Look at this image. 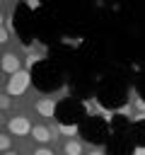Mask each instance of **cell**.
<instances>
[{"label": "cell", "instance_id": "1", "mask_svg": "<svg viewBox=\"0 0 145 155\" xmlns=\"http://www.w3.org/2000/svg\"><path fill=\"white\" fill-rule=\"evenodd\" d=\"M27 87H29V73H27V70H19V73L10 75V80H7V94H10V97L24 94Z\"/></svg>", "mask_w": 145, "mask_h": 155}, {"label": "cell", "instance_id": "2", "mask_svg": "<svg viewBox=\"0 0 145 155\" xmlns=\"http://www.w3.org/2000/svg\"><path fill=\"white\" fill-rule=\"evenodd\" d=\"M31 121L27 119V116H22V114H17V116H12L10 121H7V131L12 133V136H29L31 133Z\"/></svg>", "mask_w": 145, "mask_h": 155}, {"label": "cell", "instance_id": "3", "mask_svg": "<svg viewBox=\"0 0 145 155\" xmlns=\"http://www.w3.org/2000/svg\"><path fill=\"white\" fill-rule=\"evenodd\" d=\"M2 70H5L7 75L19 73V70H22V61H19V56H17V53H2Z\"/></svg>", "mask_w": 145, "mask_h": 155}, {"label": "cell", "instance_id": "4", "mask_svg": "<svg viewBox=\"0 0 145 155\" xmlns=\"http://www.w3.org/2000/svg\"><path fill=\"white\" fill-rule=\"evenodd\" d=\"M36 111H39L41 116L51 119V116L56 114V102H53V99H48V97H46V99H39V102H36Z\"/></svg>", "mask_w": 145, "mask_h": 155}, {"label": "cell", "instance_id": "5", "mask_svg": "<svg viewBox=\"0 0 145 155\" xmlns=\"http://www.w3.org/2000/svg\"><path fill=\"white\" fill-rule=\"evenodd\" d=\"M31 136H34V140L36 143H48L53 136H51V131L46 128V126H41V124H36L34 128H31Z\"/></svg>", "mask_w": 145, "mask_h": 155}, {"label": "cell", "instance_id": "6", "mask_svg": "<svg viewBox=\"0 0 145 155\" xmlns=\"http://www.w3.org/2000/svg\"><path fill=\"white\" fill-rule=\"evenodd\" d=\"M63 150H65V155H82V143L80 140H68L63 145Z\"/></svg>", "mask_w": 145, "mask_h": 155}, {"label": "cell", "instance_id": "7", "mask_svg": "<svg viewBox=\"0 0 145 155\" xmlns=\"http://www.w3.org/2000/svg\"><path fill=\"white\" fill-rule=\"evenodd\" d=\"M0 148H2V153H10V148H12V138H10L7 133L0 138Z\"/></svg>", "mask_w": 145, "mask_h": 155}, {"label": "cell", "instance_id": "8", "mask_svg": "<svg viewBox=\"0 0 145 155\" xmlns=\"http://www.w3.org/2000/svg\"><path fill=\"white\" fill-rule=\"evenodd\" d=\"M34 155H53V150H48V148H39V150H34Z\"/></svg>", "mask_w": 145, "mask_h": 155}, {"label": "cell", "instance_id": "9", "mask_svg": "<svg viewBox=\"0 0 145 155\" xmlns=\"http://www.w3.org/2000/svg\"><path fill=\"white\" fill-rule=\"evenodd\" d=\"M0 104H2V109H10V94H5V97L0 99Z\"/></svg>", "mask_w": 145, "mask_h": 155}, {"label": "cell", "instance_id": "10", "mask_svg": "<svg viewBox=\"0 0 145 155\" xmlns=\"http://www.w3.org/2000/svg\"><path fill=\"white\" fill-rule=\"evenodd\" d=\"M133 155H145V148H135V150H133Z\"/></svg>", "mask_w": 145, "mask_h": 155}, {"label": "cell", "instance_id": "11", "mask_svg": "<svg viewBox=\"0 0 145 155\" xmlns=\"http://www.w3.org/2000/svg\"><path fill=\"white\" fill-rule=\"evenodd\" d=\"M89 155H102V153H99V150H92V153H89Z\"/></svg>", "mask_w": 145, "mask_h": 155}, {"label": "cell", "instance_id": "12", "mask_svg": "<svg viewBox=\"0 0 145 155\" xmlns=\"http://www.w3.org/2000/svg\"><path fill=\"white\" fill-rule=\"evenodd\" d=\"M5 155H17V153H14V150H10V153H5Z\"/></svg>", "mask_w": 145, "mask_h": 155}]
</instances>
